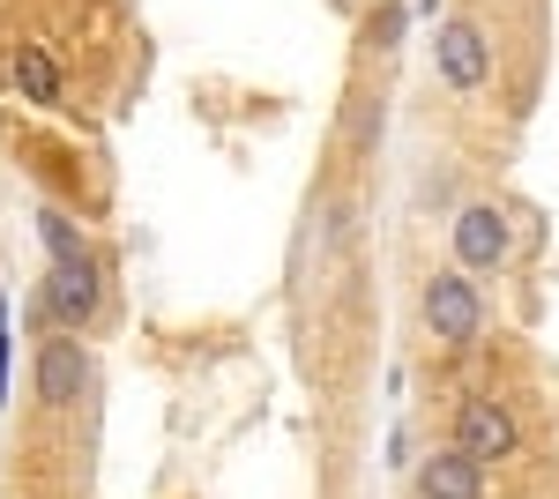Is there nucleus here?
Here are the masks:
<instances>
[{"mask_svg": "<svg viewBox=\"0 0 559 499\" xmlns=\"http://www.w3.org/2000/svg\"><path fill=\"white\" fill-rule=\"evenodd\" d=\"M83 388H90L83 335H75V329H52L38 343V403H45V411H75V403H83Z\"/></svg>", "mask_w": 559, "mask_h": 499, "instance_id": "obj_3", "label": "nucleus"}, {"mask_svg": "<svg viewBox=\"0 0 559 499\" xmlns=\"http://www.w3.org/2000/svg\"><path fill=\"white\" fill-rule=\"evenodd\" d=\"M455 448L477 462H508L522 448V425L508 403H492V395H463L455 403Z\"/></svg>", "mask_w": 559, "mask_h": 499, "instance_id": "obj_4", "label": "nucleus"}, {"mask_svg": "<svg viewBox=\"0 0 559 499\" xmlns=\"http://www.w3.org/2000/svg\"><path fill=\"white\" fill-rule=\"evenodd\" d=\"M38 239H45V253H52V261H83V253H90L83 224H75L68 209H38Z\"/></svg>", "mask_w": 559, "mask_h": 499, "instance_id": "obj_9", "label": "nucleus"}, {"mask_svg": "<svg viewBox=\"0 0 559 499\" xmlns=\"http://www.w3.org/2000/svg\"><path fill=\"white\" fill-rule=\"evenodd\" d=\"M97 306H105V269L97 261H52V276H45V313L60 321V329L83 335L90 321H97Z\"/></svg>", "mask_w": 559, "mask_h": 499, "instance_id": "obj_5", "label": "nucleus"}, {"mask_svg": "<svg viewBox=\"0 0 559 499\" xmlns=\"http://www.w3.org/2000/svg\"><path fill=\"white\" fill-rule=\"evenodd\" d=\"M0 403H8V298H0Z\"/></svg>", "mask_w": 559, "mask_h": 499, "instance_id": "obj_10", "label": "nucleus"}, {"mask_svg": "<svg viewBox=\"0 0 559 499\" xmlns=\"http://www.w3.org/2000/svg\"><path fill=\"white\" fill-rule=\"evenodd\" d=\"M432 68H440V83L448 90H485L492 83V45L477 23H440V38H432Z\"/></svg>", "mask_w": 559, "mask_h": 499, "instance_id": "obj_6", "label": "nucleus"}, {"mask_svg": "<svg viewBox=\"0 0 559 499\" xmlns=\"http://www.w3.org/2000/svg\"><path fill=\"white\" fill-rule=\"evenodd\" d=\"M426 329H432V343H477V329H485V298H477V284H471V269H440L426 284Z\"/></svg>", "mask_w": 559, "mask_h": 499, "instance_id": "obj_1", "label": "nucleus"}, {"mask_svg": "<svg viewBox=\"0 0 559 499\" xmlns=\"http://www.w3.org/2000/svg\"><path fill=\"white\" fill-rule=\"evenodd\" d=\"M448 239H455V269L485 276V269H500V261L515 253V224H508L500 202H471L455 224H448Z\"/></svg>", "mask_w": 559, "mask_h": 499, "instance_id": "obj_2", "label": "nucleus"}, {"mask_svg": "<svg viewBox=\"0 0 559 499\" xmlns=\"http://www.w3.org/2000/svg\"><path fill=\"white\" fill-rule=\"evenodd\" d=\"M418 492L426 499H485V462L463 448H440L418 462Z\"/></svg>", "mask_w": 559, "mask_h": 499, "instance_id": "obj_7", "label": "nucleus"}, {"mask_svg": "<svg viewBox=\"0 0 559 499\" xmlns=\"http://www.w3.org/2000/svg\"><path fill=\"white\" fill-rule=\"evenodd\" d=\"M15 90L31 97V105H60V68H52V52L45 45H15Z\"/></svg>", "mask_w": 559, "mask_h": 499, "instance_id": "obj_8", "label": "nucleus"}]
</instances>
